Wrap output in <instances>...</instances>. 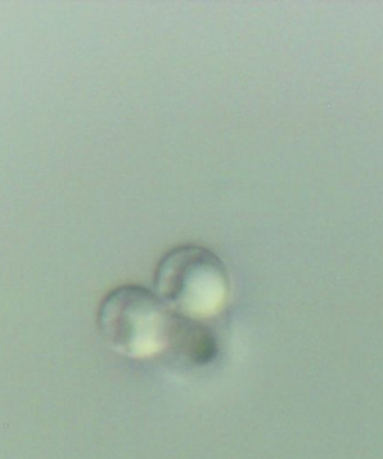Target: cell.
<instances>
[{
	"instance_id": "1",
	"label": "cell",
	"mask_w": 383,
	"mask_h": 459,
	"mask_svg": "<svg viewBox=\"0 0 383 459\" xmlns=\"http://www.w3.org/2000/svg\"><path fill=\"white\" fill-rule=\"evenodd\" d=\"M154 291L175 316L198 322L218 315L227 304V265L207 247L183 245L157 264Z\"/></svg>"
},
{
	"instance_id": "2",
	"label": "cell",
	"mask_w": 383,
	"mask_h": 459,
	"mask_svg": "<svg viewBox=\"0 0 383 459\" xmlns=\"http://www.w3.org/2000/svg\"><path fill=\"white\" fill-rule=\"evenodd\" d=\"M175 315L154 290L121 285L108 292L98 310L103 340L127 359L155 357L172 342Z\"/></svg>"
}]
</instances>
